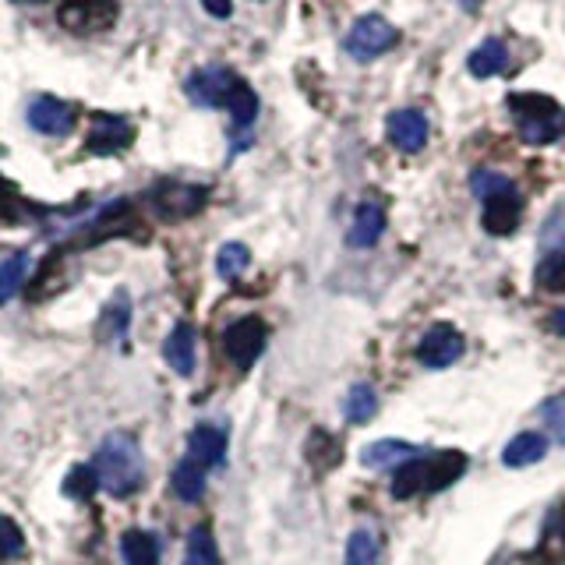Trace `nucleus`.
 <instances>
[{"label": "nucleus", "mask_w": 565, "mask_h": 565, "mask_svg": "<svg viewBox=\"0 0 565 565\" xmlns=\"http://www.w3.org/2000/svg\"><path fill=\"white\" fill-rule=\"evenodd\" d=\"M93 470L99 477V488L114 499H128L146 481V456L135 435L114 431L99 441V449L93 456Z\"/></svg>", "instance_id": "1"}, {"label": "nucleus", "mask_w": 565, "mask_h": 565, "mask_svg": "<svg viewBox=\"0 0 565 565\" xmlns=\"http://www.w3.org/2000/svg\"><path fill=\"white\" fill-rule=\"evenodd\" d=\"M399 43V32L385 22L379 14H364L353 22L350 35H347V50L353 61H375L385 50H393Z\"/></svg>", "instance_id": "2"}, {"label": "nucleus", "mask_w": 565, "mask_h": 565, "mask_svg": "<svg viewBox=\"0 0 565 565\" xmlns=\"http://www.w3.org/2000/svg\"><path fill=\"white\" fill-rule=\"evenodd\" d=\"M265 340H269V332H265V322H262V318L244 315V318H237V322L230 326V329H226V335H223L226 358L234 361V367L252 371V367H255V361L262 358Z\"/></svg>", "instance_id": "3"}, {"label": "nucleus", "mask_w": 565, "mask_h": 565, "mask_svg": "<svg viewBox=\"0 0 565 565\" xmlns=\"http://www.w3.org/2000/svg\"><path fill=\"white\" fill-rule=\"evenodd\" d=\"M29 124L46 138H67L78 124V110L57 96H40L29 106Z\"/></svg>", "instance_id": "4"}, {"label": "nucleus", "mask_w": 565, "mask_h": 565, "mask_svg": "<svg viewBox=\"0 0 565 565\" xmlns=\"http://www.w3.org/2000/svg\"><path fill=\"white\" fill-rule=\"evenodd\" d=\"M61 22L71 32H103L117 22L114 0H67L61 8Z\"/></svg>", "instance_id": "5"}, {"label": "nucleus", "mask_w": 565, "mask_h": 565, "mask_svg": "<svg viewBox=\"0 0 565 565\" xmlns=\"http://www.w3.org/2000/svg\"><path fill=\"white\" fill-rule=\"evenodd\" d=\"M237 82L241 78H234V71H226V67H202L188 78L184 88L199 106H226L230 96H234Z\"/></svg>", "instance_id": "6"}, {"label": "nucleus", "mask_w": 565, "mask_h": 565, "mask_svg": "<svg viewBox=\"0 0 565 565\" xmlns=\"http://www.w3.org/2000/svg\"><path fill=\"white\" fill-rule=\"evenodd\" d=\"M463 358V335L452 326H435L431 332H424V340L417 343V361L424 367H449Z\"/></svg>", "instance_id": "7"}, {"label": "nucleus", "mask_w": 565, "mask_h": 565, "mask_svg": "<svg viewBox=\"0 0 565 565\" xmlns=\"http://www.w3.org/2000/svg\"><path fill=\"white\" fill-rule=\"evenodd\" d=\"M135 141V128L124 117L114 114H96L93 117V131H88L85 149L96 152V156H114L124 152Z\"/></svg>", "instance_id": "8"}, {"label": "nucleus", "mask_w": 565, "mask_h": 565, "mask_svg": "<svg viewBox=\"0 0 565 565\" xmlns=\"http://www.w3.org/2000/svg\"><path fill=\"white\" fill-rule=\"evenodd\" d=\"M152 205H156V212L163 220H188V216H194V212L205 205V188H194V184H163V188H156Z\"/></svg>", "instance_id": "9"}, {"label": "nucleus", "mask_w": 565, "mask_h": 565, "mask_svg": "<svg viewBox=\"0 0 565 565\" xmlns=\"http://www.w3.org/2000/svg\"><path fill=\"white\" fill-rule=\"evenodd\" d=\"M520 216H523L520 194H516V191H502V194H494V199L484 202L481 226L488 230L491 237H509L512 230L520 226Z\"/></svg>", "instance_id": "10"}, {"label": "nucleus", "mask_w": 565, "mask_h": 565, "mask_svg": "<svg viewBox=\"0 0 565 565\" xmlns=\"http://www.w3.org/2000/svg\"><path fill=\"white\" fill-rule=\"evenodd\" d=\"M188 456L199 467H205V470L223 467V459H226V431L216 428V424H199V428H194L191 438H188Z\"/></svg>", "instance_id": "11"}, {"label": "nucleus", "mask_w": 565, "mask_h": 565, "mask_svg": "<svg viewBox=\"0 0 565 565\" xmlns=\"http://www.w3.org/2000/svg\"><path fill=\"white\" fill-rule=\"evenodd\" d=\"M388 141L403 152H420L428 141V120L420 110H396L388 117Z\"/></svg>", "instance_id": "12"}, {"label": "nucleus", "mask_w": 565, "mask_h": 565, "mask_svg": "<svg viewBox=\"0 0 565 565\" xmlns=\"http://www.w3.org/2000/svg\"><path fill=\"white\" fill-rule=\"evenodd\" d=\"M305 459H308V467L315 473H332L335 467L343 463V446H340V438H335L332 431L326 428H315L305 441Z\"/></svg>", "instance_id": "13"}, {"label": "nucleus", "mask_w": 565, "mask_h": 565, "mask_svg": "<svg viewBox=\"0 0 565 565\" xmlns=\"http://www.w3.org/2000/svg\"><path fill=\"white\" fill-rule=\"evenodd\" d=\"M382 234H385V209L379 202H361L358 212H353L347 241L353 247H375Z\"/></svg>", "instance_id": "14"}, {"label": "nucleus", "mask_w": 565, "mask_h": 565, "mask_svg": "<svg viewBox=\"0 0 565 565\" xmlns=\"http://www.w3.org/2000/svg\"><path fill=\"white\" fill-rule=\"evenodd\" d=\"M547 456V438L541 431H520L516 438L509 441V446L502 449V463L520 470V467H534L541 463V459Z\"/></svg>", "instance_id": "15"}, {"label": "nucleus", "mask_w": 565, "mask_h": 565, "mask_svg": "<svg viewBox=\"0 0 565 565\" xmlns=\"http://www.w3.org/2000/svg\"><path fill=\"white\" fill-rule=\"evenodd\" d=\"M194 347H199V340H194V329L188 322L173 326V332L167 335V343H163V358H167V364L177 371V375H191V371H194Z\"/></svg>", "instance_id": "16"}, {"label": "nucleus", "mask_w": 565, "mask_h": 565, "mask_svg": "<svg viewBox=\"0 0 565 565\" xmlns=\"http://www.w3.org/2000/svg\"><path fill=\"white\" fill-rule=\"evenodd\" d=\"M417 456V449L411 446V441H399V438H382L375 441V446H367L361 452V463L371 467V470H388V467H403L411 463V459Z\"/></svg>", "instance_id": "17"}, {"label": "nucleus", "mask_w": 565, "mask_h": 565, "mask_svg": "<svg viewBox=\"0 0 565 565\" xmlns=\"http://www.w3.org/2000/svg\"><path fill=\"white\" fill-rule=\"evenodd\" d=\"M537 558L544 565H562L565 562V509L555 505L547 512L544 530H541V544H537Z\"/></svg>", "instance_id": "18"}, {"label": "nucleus", "mask_w": 565, "mask_h": 565, "mask_svg": "<svg viewBox=\"0 0 565 565\" xmlns=\"http://www.w3.org/2000/svg\"><path fill=\"white\" fill-rule=\"evenodd\" d=\"M463 473H467V456L463 452H438V456L428 459V481H424V491H446Z\"/></svg>", "instance_id": "19"}, {"label": "nucleus", "mask_w": 565, "mask_h": 565, "mask_svg": "<svg viewBox=\"0 0 565 565\" xmlns=\"http://www.w3.org/2000/svg\"><path fill=\"white\" fill-rule=\"evenodd\" d=\"M205 467H199L194 463L191 456H184L181 463L173 467V477H170V488H173V494L181 502H199L202 494H205Z\"/></svg>", "instance_id": "20"}, {"label": "nucleus", "mask_w": 565, "mask_h": 565, "mask_svg": "<svg viewBox=\"0 0 565 565\" xmlns=\"http://www.w3.org/2000/svg\"><path fill=\"white\" fill-rule=\"evenodd\" d=\"M509 110L516 114L520 124H534V120L562 117L558 103H555L552 96H537V93H516V96H509Z\"/></svg>", "instance_id": "21"}, {"label": "nucleus", "mask_w": 565, "mask_h": 565, "mask_svg": "<svg viewBox=\"0 0 565 565\" xmlns=\"http://www.w3.org/2000/svg\"><path fill=\"white\" fill-rule=\"evenodd\" d=\"M120 555L124 565H159V541L149 530H128L120 537Z\"/></svg>", "instance_id": "22"}, {"label": "nucleus", "mask_w": 565, "mask_h": 565, "mask_svg": "<svg viewBox=\"0 0 565 565\" xmlns=\"http://www.w3.org/2000/svg\"><path fill=\"white\" fill-rule=\"evenodd\" d=\"M509 64V50L502 40H484L481 46L473 50V57H470V71L477 78H494V75H502Z\"/></svg>", "instance_id": "23"}, {"label": "nucleus", "mask_w": 565, "mask_h": 565, "mask_svg": "<svg viewBox=\"0 0 565 565\" xmlns=\"http://www.w3.org/2000/svg\"><path fill=\"white\" fill-rule=\"evenodd\" d=\"M184 565H220V547H216V537H212L209 526H194L188 534Z\"/></svg>", "instance_id": "24"}, {"label": "nucleus", "mask_w": 565, "mask_h": 565, "mask_svg": "<svg viewBox=\"0 0 565 565\" xmlns=\"http://www.w3.org/2000/svg\"><path fill=\"white\" fill-rule=\"evenodd\" d=\"M29 265H32L29 252H14L8 262H0V305H8V300L22 290V282L29 276Z\"/></svg>", "instance_id": "25"}, {"label": "nucleus", "mask_w": 565, "mask_h": 565, "mask_svg": "<svg viewBox=\"0 0 565 565\" xmlns=\"http://www.w3.org/2000/svg\"><path fill=\"white\" fill-rule=\"evenodd\" d=\"M375 411H379V396H375V388L371 385H364V382H358L347 393V403H343V417L350 420V424H367L371 417H375Z\"/></svg>", "instance_id": "26"}, {"label": "nucleus", "mask_w": 565, "mask_h": 565, "mask_svg": "<svg viewBox=\"0 0 565 565\" xmlns=\"http://www.w3.org/2000/svg\"><path fill=\"white\" fill-rule=\"evenodd\" d=\"M343 565H379V537L375 530H353L350 541H347V555H343Z\"/></svg>", "instance_id": "27"}, {"label": "nucleus", "mask_w": 565, "mask_h": 565, "mask_svg": "<svg viewBox=\"0 0 565 565\" xmlns=\"http://www.w3.org/2000/svg\"><path fill=\"white\" fill-rule=\"evenodd\" d=\"M424 481H428V459L414 456L411 463H403L396 470L393 494H396V499H414L417 491H424Z\"/></svg>", "instance_id": "28"}, {"label": "nucleus", "mask_w": 565, "mask_h": 565, "mask_svg": "<svg viewBox=\"0 0 565 565\" xmlns=\"http://www.w3.org/2000/svg\"><path fill=\"white\" fill-rule=\"evenodd\" d=\"M247 265H252V252H247L244 244L237 241H230L220 247V255H216V273L226 279V282H234L247 273Z\"/></svg>", "instance_id": "29"}, {"label": "nucleus", "mask_w": 565, "mask_h": 565, "mask_svg": "<svg viewBox=\"0 0 565 565\" xmlns=\"http://www.w3.org/2000/svg\"><path fill=\"white\" fill-rule=\"evenodd\" d=\"M226 110H230V117H234V128H252L255 117H258V96H255V88L237 82L234 96H230V103H226Z\"/></svg>", "instance_id": "30"}, {"label": "nucleus", "mask_w": 565, "mask_h": 565, "mask_svg": "<svg viewBox=\"0 0 565 565\" xmlns=\"http://www.w3.org/2000/svg\"><path fill=\"white\" fill-rule=\"evenodd\" d=\"M128 322H131V300L128 294H117L103 311V332L114 335V340H124L128 335Z\"/></svg>", "instance_id": "31"}, {"label": "nucleus", "mask_w": 565, "mask_h": 565, "mask_svg": "<svg viewBox=\"0 0 565 565\" xmlns=\"http://www.w3.org/2000/svg\"><path fill=\"white\" fill-rule=\"evenodd\" d=\"M25 555V534L8 512H0V562L22 558Z\"/></svg>", "instance_id": "32"}, {"label": "nucleus", "mask_w": 565, "mask_h": 565, "mask_svg": "<svg viewBox=\"0 0 565 565\" xmlns=\"http://www.w3.org/2000/svg\"><path fill=\"white\" fill-rule=\"evenodd\" d=\"M537 287L552 290V294H565V252H555L541 262L537 269Z\"/></svg>", "instance_id": "33"}, {"label": "nucleus", "mask_w": 565, "mask_h": 565, "mask_svg": "<svg viewBox=\"0 0 565 565\" xmlns=\"http://www.w3.org/2000/svg\"><path fill=\"white\" fill-rule=\"evenodd\" d=\"M96 488H99V477H96L93 463L75 467L64 477V494H67V499H88V494H93Z\"/></svg>", "instance_id": "34"}, {"label": "nucleus", "mask_w": 565, "mask_h": 565, "mask_svg": "<svg viewBox=\"0 0 565 565\" xmlns=\"http://www.w3.org/2000/svg\"><path fill=\"white\" fill-rule=\"evenodd\" d=\"M473 194L477 199H494V194H502V191H512V181L509 177H502V173H494V170H477L473 173Z\"/></svg>", "instance_id": "35"}, {"label": "nucleus", "mask_w": 565, "mask_h": 565, "mask_svg": "<svg viewBox=\"0 0 565 565\" xmlns=\"http://www.w3.org/2000/svg\"><path fill=\"white\" fill-rule=\"evenodd\" d=\"M541 417H544V424H547V431H552L562 446H565V393H558V396H552L544 406H541Z\"/></svg>", "instance_id": "36"}, {"label": "nucleus", "mask_w": 565, "mask_h": 565, "mask_svg": "<svg viewBox=\"0 0 565 565\" xmlns=\"http://www.w3.org/2000/svg\"><path fill=\"white\" fill-rule=\"evenodd\" d=\"M202 8L212 18H230V11H234V0H202Z\"/></svg>", "instance_id": "37"}, {"label": "nucleus", "mask_w": 565, "mask_h": 565, "mask_svg": "<svg viewBox=\"0 0 565 565\" xmlns=\"http://www.w3.org/2000/svg\"><path fill=\"white\" fill-rule=\"evenodd\" d=\"M547 329H552L555 335H562V340H565V308H562V311H552V318H547Z\"/></svg>", "instance_id": "38"}, {"label": "nucleus", "mask_w": 565, "mask_h": 565, "mask_svg": "<svg viewBox=\"0 0 565 565\" xmlns=\"http://www.w3.org/2000/svg\"><path fill=\"white\" fill-rule=\"evenodd\" d=\"M477 4H481V0H463V8H467V11H477Z\"/></svg>", "instance_id": "39"}, {"label": "nucleus", "mask_w": 565, "mask_h": 565, "mask_svg": "<svg viewBox=\"0 0 565 565\" xmlns=\"http://www.w3.org/2000/svg\"><path fill=\"white\" fill-rule=\"evenodd\" d=\"M32 4H40V0H32Z\"/></svg>", "instance_id": "40"}]
</instances>
